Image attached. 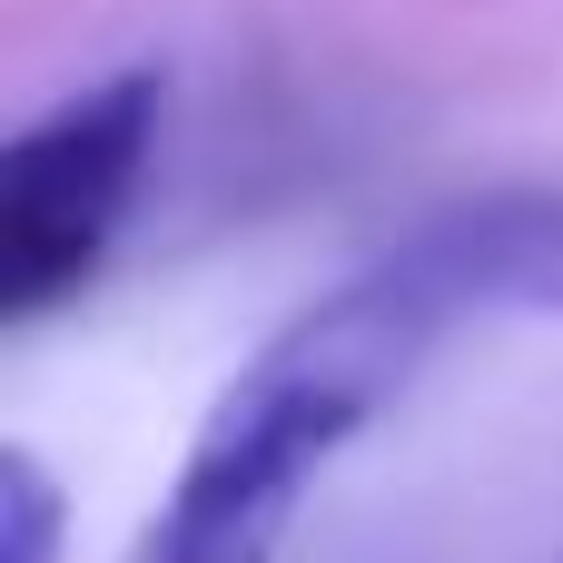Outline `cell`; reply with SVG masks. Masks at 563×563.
Listing matches in <instances>:
<instances>
[{"mask_svg": "<svg viewBox=\"0 0 563 563\" xmlns=\"http://www.w3.org/2000/svg\"><path fill=\"white\" fill-rule=\"evenodd\" d=\"M445 327H455V297L406 238L346 287H327L208 406L158 525L139 534V563H277L317 475L426 376Z\"/></svg>", "mask_w": 563, "mask_h": 563, "instance_id": "obj_1", "label": "cell"}, {"mask_svg": "<svg viewBox=\"0 0 563 563\" xmlns=\"http://www.w3.org/2000/svg\"><path fill=\"white\" fill-rule=\"evenodd\" d=\"M158 129H168V69H109L99 89L40 109L10 139V158H0V327H40L109 267L119 228L148 198Z\"/></svg>", "mask_w": 563, "mask_h": 563, "instance_id": "obj_2", "label": "cell"}, {"mask_svg": "<svg viewBox=\"0 0 563 563\" xmlns=\"http://www.w3.org/2000/svg\"><path fill=\"white\" fill-rule=\"evenodd\" d=\"M455 317H563V188H495L406 238Z\"/></svg>", "mask_w": 563, "mask_h": 563, "instance_id": "obj_3", "label": "cell"}, {"mask_svg": "<svg viewBox=\"0 0 563 563\" xmlns=\"http://www.w3.org/2000/svg\"><path fill=\"white\" fill-rule=\"evenodd\" d=\"M59 534H69V515H59L49 465L30 445H10L0 455V563H59Z\"/></svg>", "mask_w": 563, "mask_h": 563, "instance_id": "obj_4", "label": "cell"}]
</instances>
